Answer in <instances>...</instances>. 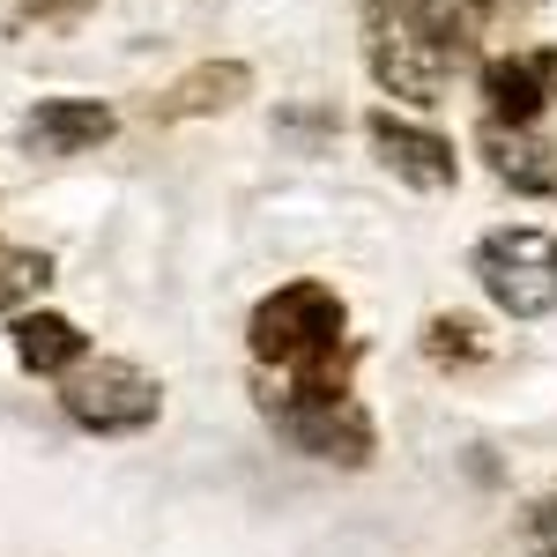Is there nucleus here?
I'll use <instances>...</instances> for the list:
<instances>
[{
  "mask_svg": "<svg viewBox=\"0 0 557 557\" xmlns=\"http://www.w3.org/2000/svg\"><path fill=\"white\" fill-rule=\"evenodd\" d=\"M349 312L327 283H283L253 305V357L275 372H349Z\"/></svg>",
  "mask_w": 557,
  "mask_h": 557,
  "instance_id": "nucleus-1",
  "label": "nucleus"
},
{
  "mask_svg": "<svg viewBox=\"0 0 557 557\" xmlns=\"http://www.w3.org/2000/svg\"><path fill=\"white\" fill-rule=\"evenodd\" d=\"M260 409L312 461H343V469H364L372 461V417L357 409L343 372H290L283 394H260Z\"/></svg>",
  "mask_w": 557,
  "mask_h": 557,
  "instance_id": "nucleus-2",
  "label": "nucleus"
},
{
  "mask_svg": "<svg viewBox=\"0 0 557 557\" xmlns=\"http://www.w3.org/2000/svg\"><path fill=\"white\" fill-rule=\"evenodd\" d=\"M475 283L506 320H543L557 312V238L543 223H506L483 231L475 246Z\"/></svg>",
  "mask_w": 557,
  "mask_h": 557,
  "instance_id": "nucleus-3",
  "label": "nucleus"
},
{
  "mask_svg": "<svg viewBox=\"0 0 557 557\" xmlns=\"http://www.w3.org/2000/svg\"><path fill=\"white\" fill-rule=\"evenodd\" d=\"M364 67H372V83H380L386 97H401V104H446V89L461 75V60H454L446 45L417 38V30L386 23V15H364Z\"/></svg>",
  "mask_w": 557,
  "mask_h": 557,
  "instance_id": "nucleus-4",
  "label": "nucleus"
},
{
  "mask_svg": "<svg viewBox=\"0 0 557 557\" xmlns=\"http://www.w3.org/2000/svg\"><path fill=\"white\" fill-rule=\"evenodd\" d=\"M60 401H67V417L83 431H104V438H120V431H141L157 424V380L141 372V364H120V357H97V364H75L67 386H60Z\"/></svg>",
  "mask_w": 557,
  "mask_h": 557,
  "instance_id": "nucleus-5",
  "label": "nucleus"
},
{
  "mask_svg": "<svg viewBox=\"0 0 557 557\" xmlns=\"http://www.w3.org/2000/svg\"><path fill=\"white\" fill-rule=\"evenodd\" d=\"M372 149H380L386 172L401 178V186H417V194H446V186L461 178L454 141L417 127V120H401V112H372Z\"/></svg>",
  "mask_w": 557,
  "mask_h": 557,
  "instance_id": "nucleus-6",
  "label": "nucleus"
},
{
  "mask_svg": "<svg viewBox=\"0 0 557 557\" xmlns=\"http://www.w3.org/2000/svg\"><path fill=\"white\" fill-rule=\"evenodd\" d=\"M364 15H386L401 30H417V38L446 45L461 67L475 60V45L491 30V0H364Z\"/></svg>",
  "mask_w": 557,
  "mask_h": 557,
  "instance_id": "nucleus-7",
  "label": "nucleus"
},
{
  "mask_svg": "<svg viewBox=\"0 0 557 557\" xmlns=\"http://www.w3.org/2000/svg\"><path fill=\"white\" fill-rule=\"evenodd\" d=\"M253 97V67L246 60H201V67H186L164 97H149V120H215V112H231V104H246Z\"/></svg>",
  "mask_w": 557,
  "mask_h": 557,
  "instance_id": "nucleus-8",
  "label": "nucleus"
},
{
  "mask_svg": "<svg viewBox=\"0 0 557 557\" xmlns=\"http://www.w3.org/2000/svg\"><path fill=\"white\" fill-rule=\"evenodd\" d=\"M112 104H97V97H45L38 112L23 120V149L30 157H83L97 141H112Z\"/></svg>",
  "mask_w": 557,
  "mask_h": 557,
  "instance_id": "nucleus-9",
  "label": "nucleus"
},
{
  "mask_svg": "<svg viewBox=\"0 0 557 557\" xmlns=\"http://www.w3.org/2000/svg\"><path fill=\"white\" fill-rule=\"evenodd\" d=\"M483 157H491V172L506 178L513 194H528V201L557 194V141L543 127H506V120H483Z\"/></svg>",
  "mask_w": 557,
  "mask_h": 557,
  "instance_id": "nucleus-10",
  "label": "nucleus"
},
{
  "mask_svg": "<svg viewBox=\"0 0 557 557\" xmlns=\"http://www.w3.org/2000/svg\"><path fill=\"white\" fill-rule=\"evenodd\" d=\"M483 104H491V120H506V127H535L543 104H550V89H543V75H535V52L483 60Z\"/></svg>",
  "mask_w": 557,
  "mask_h": 557,
  "instance_id": "nucleus-11",
  "label": "nucleus"
},
{
  "mask_svg": "<svg viewBox=\"0 0 557 557\" xmlns=\"http://www.w3.org/2000/svg\"><path fill=\"white\" fill-rule=\"evenodd\" d=\"M15 357L30 364V372H75L83 364V327L75 320H60V312H23L15 320Z\"/></svg>",
  "mask_w": 557,
  "mask_h": 557,
  "instance_id": "nucleus-12",
  "label": "nucleus"
},
{
  "mask_svg": "<svg viewBox=\"0 0 557 557\" xmlns=\"http://www.w3.org/2000/svg\"><path fill=\"white\" fill-rule=\"evenodd\" d=\"M97 0H8V38H60V30H75Z\"/></svg>",
  "mask_w": 557,
  "mask_h": 557,
  "instance_id": "nucleus-13",
  "label": "nucleus"
},
{
  "mask_svg": "<svg viewBox=\"0 0 557 557\" xmlns=\"http://www.w3.org/2000/svg\"><path fill=\"white\" fill-rule=\"evenodd\" d=\"M52 283V260L30 253V246H0V312H15V305H30Z\"/></svg>",
  "mask_w": 557,
  "mask_h": 557,
  "instance_id": "nucleus-14",
  "label": "nucleus"
},
{
  "mask_svg": "<svg viewBox=\"0 0 557 557\" xmlns=\"http://www.w3.org/2000/svg\"><path fill=\"white\" fill-rule=\"evenodd\" d=\"M424 349H431V364H475L483 357V327L461 320V312H438L424 327Z\"/></svg>",
  "mask_w": 557,
  "mask_h": 557,
  "instance_id": "nucleus-15",
  "label": "nucleus"
},
{
  "mask_svg": "<svg viewBox=\"0 0 557 557\" xmlns=\"http://www.w3.org/2000/svg\"><path fill=\"white\" fill-rule=\"evenodd\" d=\"M520 543H528V557H557V491H543L520 513Z\"/></svg>",
  "mask_w": 557,
  "mask_h": 557,
  "instance_id": "nucleus-16",
  "label": "nucleus"
},
{
  "mask_svg": "<svg viewBox=\"0 0 557 557\" xmlns=\"http://www.w3.org/2000/svg\"><path fill=\"white\" fill-rule=\"evenodd\" d=\"M535 75H543V89L557 97V45H543V52H535Z\"/></svg>",
  "mask_w": 557,
  "mask_h": 557,
  "instance_id": "nucleus-17",
  "label": "nucleus"
}]
</instances>
